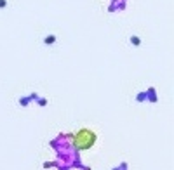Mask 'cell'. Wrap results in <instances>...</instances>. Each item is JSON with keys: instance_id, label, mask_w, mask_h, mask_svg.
<instances>
[{"instance_id": "obj_1", "label": "cell", "mask_w": 174, "mask_h": 170, "mask_svg": "<svg viewBox=\"0 0 174 170\" xmlns=\"http://www.w3.org/2000/svg\"><path fill=\"white\" fill-rule=\"evenodd\" d=\"M97 141V135L89 129H82L75 134L73 137V146L77 149H91L94 146V142Z\"/></svg>"}, {"instance_id": "obj_2", "label": "cell", "mask_w": 174, "mask_h": 170, "mask_svg": "<svg viewBox=\"0 0 174 170\" xmlns=\"http://www.w3.org/2000/svg\"><path fill=\"white\" fill-rule=\"evenodd\" d=\"M37 97H39V95L35 94V92H33V94H30V95H24V97H21V99H19V104L23 106V108H26V106H28L32 101H35Z\"/></svg>"}, {"instance_id": "obj_3", "label": "cell", "mask_w": 174, "mask_h": 170, "mask_svg": "<svg viewBox=\"0 0 174 170\" xmlns=\"http://www.w3.org/2000/svg\"><path fill=\"white\" fill-rule=\"evenodd\" d=\"M146 101H150V102H157V101H158V97L155 94V89H148V92H146Z\"/></svg>"}, {"instance_id": "obj_4", "label": "cell", "mask_w": 174, "mask_h": 170, "mask_svg": "<svg viewBox=\"0 0 174 170\" xmlns=\"http://www.w3.org/2000/svg\"><path fill=\"white\" fill-rule=\"evenodd\" d=\"M136 101H137V102H145V101H146V92L137 94V95H136Z\"/></svg>"}, {"instance_id": "obj_5", "label": "cell", "mask_w": 174, "mask_h": 170, "mask_svg": "<svg viewBox=\"0 0 174 170\" xmlns=\"http://www.w3.org/2000/svg\"><path fill=\"white\" fill-rule=\"evenodd\" d=\"M35 101L39 102V106H42V108H44V106H47V102H49V101H47V99H44V97H37Z\"/></svg>"}, {"instance_id": "obj_6", "label": "cell", "mask_w": 174, "mask_h": 170, "mask_svg": "<svg viewBox=\"0 0 174 170\" xmlns=\"http://www.w3.org/2000/svg\"><path fill=\"white\" fill-rule=\"evenodd\" d=\"M124 169H127V165L125 163H120L118 167H115V169H112V170H124Z\"/></svg>"}, {"instance_id": "obj_7", "label": "cell", "mask_w": 174, "mask_h": 170, "mask_svg": "<svg viewBox=\"0 0 174 170\" xmlns=\"http://www.w3.org/2000/svg\"><path fill=\"white\" fill-rule=\"evenodd\" d=\"M132 43H134V45H139L141 42H139V40H137V38H136V37H132Z\"/></svg>"}]
</instances>
